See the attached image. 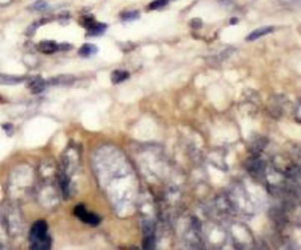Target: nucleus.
Instances as JSON below:
<instances>
[{
	"instance_id": "nucleus-19",
	"label": "nucleus",
	"mask_w": 301,
	"mask_h": 250,
	"mask_svg": "<svg viewBox=\"0 0 301 250\" xmlns=\"http://www.w3.org/2000/svg\"><path fill=\"white\" fill-rule=\"evenodd\" d=\"M280 2H282L283 4H293L296 2H299V0H279Z\"/></svg>"
},
{
	"instance_id": "nucleus-10",
	"label": "nucleus",
	"mask_w": 301,
	"mask_h": 250,
	"mask_svg": "<svg viewBox=\"0 0 301 250\" xmlns=\"http://www.w3.org/2000/svg\"><path fill=\"white\" fill-rule=\"evenodd\" d=\"M130 74L126 71L116 70L111 73V81L113 84H120L128 79Z\"/></svg>"
},
{
	"instance_id": "nucleus-8",
	"label": "nucleus",
	"mask_w": 301,
	"mask_h": 250,
	"mask_svg": "<svg viewBox=\"0 0 301 250\" xmlns=\"http://www.w3.org/2000/svg\"><path fill=\"white\" fill-rule=\"evenodd\" d=\"M88 31V36L90 37H98L103 35L107 29L106 24L101 23V22H92L90 25L88 26V28H86Z\"/></svg>"
},
{
	"instance_id": "nucleus-11",
	"label": "nucleus",
	"mask_w": 301,
	"mask_h": 250,
	"mask_svg": "<svg viewBox=\"0 0 301 250\" xmlns=\"http://www.w3.org/2000/svg\"><path fill=\"white\" fill-rule=\"evenodd\" d=\"M24 80L22 77L11 76V75H5L0 73V85H15L19 84Z\"/></svg>"
},
{
	"instance_id": "nucleus-15",
	"label": "nucleus",
	"mask_w": 301,
	"mask_h": 250,
	"mask_svg": "<svg viewBox=\"0 0 301 250\" xmlns=\"http://www.w3.org/2000/svg\"><path fill=\"white\" fill-rule=\"evenodd\" d=\"M35 11H45L48 8V4L44 0H38L32 6Z\"/></svg>"
},
{
	"instance_id": "nucleus-9",
	"label": "nucleus",
	"mask_w": 301,
	"mask_h": 250,
	"mask_svg": "<svg viewBox=\"0 0 301 250\" xmlns=\"http://www.w3.org/2000/svg\"><path fill=\"white\" fill-rule=\"evenodd\" d=\"M98 51V49L95 44H85L80 48L78 51V54L81 56V58H90L92 56L96 55Z\"/></svg>"
},
{
	"instance_id": "nucleus-7",
	"label": "nucleus",
	"mask_w": 301,
	"mask_h": 250,
	"mask_svg": "<svg viewBox=\"0 0 301 250\" xmlns=\"http://www.w3.org/2000/svg\"><path fill=\"white\" fill-rule=\"evenodd\" d=\"M74 81L75 78L73 75H59L50 79L47 84L52 86H69L74 84Z\"/></svg>"
},
{
	"instance_id": "nucleus-17",
	"label": "nucleus",
	"mask_w": 301,
	"mask_h": 250,
	"mask_svg": "<svg viewBox=\"0 0 301 250\" xmlns=\"http://www.w3.org/2000/svg\"><path fill=\"white\" fill-rule=\"evenodd\" d=\"M3 129H4L5 131H7V133H8V135H11L10 131H13L14 127H13V125L10 124V123H7V124L3 125Z\"/></svg>"
},
{
	"instance_id": "nucleus-18",
	"label": "nucleus",
	"mask_w": 301,
	"mask_h": 250,
	"mask_svg": "<svg viewBox=\"0 0 301 250\" xmlns=\"http://www.w3.org/2000/svg\"><path fill=\"white\" fill-rule=\"evenodd\" d=\"M13 2V0H0V7H7Z\"/></svg>"
},
{
	"instance_id": "nucleus-12",
	"label": "nucleus",
	"mask_w": 301,
	"mask_h": 250,
	"mask_svg": "<svg viewBox=\"0 0 301 250\" xmlns=\"http://www.w3.org/2000/svg\"><path fill=\"white\" fill-rule=\"evenodd\" d=\"M140 12L127 11L124 12L121 15V19L125 22H132L140 18Z\"/></svg>"
},
{
	"instance_id": "nucleus-13",
	"label": "nucleus",
	"mask_w": 301,
	"mask_h": 250,
	"mask_svg": "<svg viewBox=\"0 0 301 250\" xmlns=\"http://www.w3.org/2000/svg\"><path fill=\"white\" fill-rule=\"evenodd\" d=\"M142 247H143V249H154L156 247V239L152 233L147 234L144 238Z\"/></svg>"
},
{
	"instance_id": "nucleus-2",
	"label": "nucleus",
	"mask_w": 301,
	"mask_h": 250,
	"mask_svg": "<svg viewBox=\"0 0 301 250\" xmlns=\"http://www.w3.org/2000/svg\"><path fill=\"white\" fill-rule=\"evenodd\" d=\"M74 214L79 219H81V221L92 226H97L101 222V217L97 214L88 211L82 204H78L75 206Z\"/></svg>"
},
{
	"instance_id": "nucleus-4",
	"label": "nucleus",
	"mask_w": 301,
	"mask_h": 250,
	"mask_svg": "<svg viewBox=\"0 0 301 250\" xmlns=\"http://www.w3.org/2000/svg\"><path fill=\"white\" fill-rule=\"evenodd\" d=\"M37 50L44 54H53L59 51V44H57L55 41H41L40 43L37 44Z\"/></svg>"
},
{
	"instance_id": "nucleus-14",
	"label": "nucleus",
	"mask_w": 301,
	"mask_h": 250,
	"mask_svg": "<svg viewBox=\"0 0 301 250\" xmlns=\"http://www.w3.org/2000/svg\"><path fill=\"white\" fill-rule=\"evenodd\" d=\"M170 0H155L149 5V9L151 10H157L159 8L166 7L169 3Z\"/></svg>"
},
{
	"instance_id": "nucleus-5",
	"label": "nucleus",
	"mask_w": 301,
	"mask_h": 250,
	"mask_svg": "<svg viewBox=\"0 0 301 250\" xmlns=\"http://www.w3.org/2000/svg\"><path fill=\"white\" fill-rule=\"evenodd\" d=\"M58 181H59V186L62 191L63 197L67 198L70 195V180L66 175L65 171H59Z\"/></svg>"
},
{
	"instance_id": "nucleus-3",
	"label": "nucleus",
	"mask_w": 301,
	"mask_h": 250,
	"mask_svg": "<svg viewBox=\"0 0 301 250\" xmlns=\"http://www.w3.org/2000/svg\"><path fill=\"white\" fill-rule=\"evenodd\" d=\"M47 81L40 76H34L27 80L26 86L34 95L41 94L47 86Z\"/></svg>"
},
{
	"instance_id": "nucleus-1",
	"label": "nucleus",
	"mask_w": 301,
	"mask_h": 250,
	"mask_svg": "<svg viewBox=\"0 0 301 250\" xmlns=\"http://www.w3.org/2000/svg\"><path fill=\"white\" fill-rule=\"evenodd\" d=\"M30 248L48 250L52 247V238L48 234V225L44 219L34 223L30 232Z\"/></svg>"
},
{
	"instance_id": "nucleus-6",
	"label": "nucleus",
	"mask_w": 301,
	"mask_h": 250,
	"mask_svg": "<svg viewBox=\"0 0 301 250\" xmlns=\"http://www.w3.org/2000/svg\"><path fill=\"white\" fill-rule=\"evenodd\" d=\"M274 31V27L272 26H266V27H261L260 29L253 30V32L246 37V41L247 42H253V41L257 40L261 37L267 36L268 34L271 33Z\"/></svg>"
},
{
	"instance_id": "nucleus-16",
	"label": "nucleus",
	"mask_w": 301,
	"mask_h": 250,
	"mask_svg": "<svg viewBox=\"0 0 301 250\" xmlns=\"http://www.w3.org/2000/svg\"><path fill=\"white\" fill-rule=\"evenodd\" d=\"M191 26L194 29H200L202 26V22L200 19H193L191 22Z\"/></svg>"
}]
</instances>
